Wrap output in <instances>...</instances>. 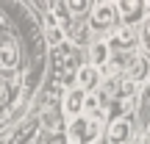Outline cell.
<instances>
[{
  "mask_svg": "<svg viewBox=\"0 0 150 144\" xmlns=\"http://www.w3.org/2000/svg\"><path fill=\"white\" fill-rule=\"evenodd\" d=\"M11 97H14V86L11 83H0V114L11 105Z\"/></svg>",
  "mask_w": 150,
  "mask_h": 144,
  "instance_id": "obj_11",
  "label": "cell"
},
{
  "mask_svg": "<svg viewBox=\"0 0 150 144\" xmlns=\"http://www.w3.org/2000/svg\"><path fill=\"white\" fill-rule=\"evenodd\" d=\"M100 130H103L100 114H81L78 119H72L67 139H70V144H92L100 136Z\"/></svg>",
  "mask_w": 150,
  "mask_h": 144,
  "instance_id": "obj_1",
  "label": "cell"
},
{
  "mask_svg": "<svg viewBox=\"0 0 150 144\" xmlns=\"http://www.w3.org/2000/svg\"><path fill=\"white\" fill-rule=\"evenodd\" d=\"M147 72H150V64H147L145 55H136V58H131V64H128V80L142 83V80L147 78Z\"/></svg>",
  "mask_w": 150,
  "mask_h": 144,
  "instance_id": "obj_9",
  "label": "cell"
},
{
  "mask_svg": "<svg viewBox=\"0 0 150 144\" xmlns=\"http://www.w3.org/2000/svg\"><path fill=\"white\" fill-rule=\"evenodd\" d=\"M78 83H81V89H83V91L97 89V83H100V70L92 67V64L81 67V70H78Z\"/></svg>",
  "mask_w": 150,
  "mask_h": 144,
  "instance_id": "obj_8",
  "label": "cell"
},
{
  "mask_svg": "<svg viewBox=\"0 0 150 144\" xmlns=\"http://www.w3.org/2000/svg\"><path fill=\"white\" fill-rule=\"evenodd\" d=\"M117 11H120V17H122V22H134V20H139V17L145 14V6H142L139 0H120Z\"/></svg>",
  "mask_w": 150,
  "mask_h": 144,
  "instance_id": "obj_6",
  "label": "cell"
},
{
  "mask_svg": "<svg viewBox=\"0 0 150 144\" xmlns=\"http://www.w3.org/2000/svg\"><path fill=\"white\" fill-rule=\"evenodd\" d=\"M108 42H97V44H92V67H97L100 70L103 64L108 61Z\"/></svg>",
  "mask_w": 150,
  "mask_h": 144,
  "instance_id": "obj_10",
  "label": "cell"
},
{
  "mask_svg": "<svg viewBox=\"0 0 150 144\" xmlns=\"http://www.w3.org/2000/svg\"><path fill=\"white\" fill-rule=\"evenodd\" d=\"M136 44V31L134 28H117L114 36L108 39V47L111 50H131Z\"/></svg>",
  "mask_w": 150,
  "mask_h": 144,
  "instance_id": "obj_5",
  "label": "cell"
},
{
  "mask_svg": "<svg viewBox=\"0 0 150 144\" xmlns=\"http://www.w3.org/2000/svg\"><path fill=\"white\" fill-rule=\"evenodd\" d=\"M20 67V50L11 39H0V72H14Z\"/></svg>",
  "mask_w": 150,
  "mask_h": 144,
  "instance_id": "obj_3",
  "label": "cell"
},
{
  "mask_svg": "<svg viewBox=\"0 0 150 144\" xmlns=\"http://www.w3.org/2000/svg\"><path fill=\"white\" fill-rule=\"evenodd\" d=\"M120 22H122V17H120V11H117V3L103 0V3L92 6V28L106 31V28H117Z\"/></svg>",
  "mask_w": 150,
  "mask_h": 144,
  "instance_id": "obj_2",
  "label": "cell"
},
{
  "mask_svg": "<svg viewBox=\"0 0 150 144\" xmlns=\"http://www.w3.org/2000/svg\"><path fill=\"white\" fill-rule=\"evenodd\" d=\"M97 108V97L95 94H86V103H83V111H95Z\"/></svg>",
  "mask_w": 150,
  "mask_h": 144,
  "instance_id": "obj_15",
  "label": "cell"
},
{
  "mask_svg": "<svg viewBox=\"0 0 150 144\" xmlns=\"http://www.w3.org/2000/svg\"><path fill=\"white\" fill-rule=\"evenodd\" d=\"M83 103H86V91L83 89H70L67 97H64V114L78 119L83 114Z\"/></svg>",
  "mask_w": 150,
  "mask_h": 144,
  "instance_id": "obj_4",
  "label": "cell"
},
{
  "mask_svg": "<svg viewBox=\"0 0 150 144\" xmlns=\"http://www.w3.org/2000/svg\"><path fill=\"white\" fill-rule=\"evenodd\" d=\"M64 8H67V11H70V14H83V11H89V8H92V6H89V3H86V0H70V3H67V6H64Z\"/></svg>",
  "mask_w": 150,
  "mask_h": 144,
  "instance_id": "obj_12",
  "label": "cell"
},
{
  "mask_svg": "<svg viewBox=\"0 0 150 144\" xmlns=\"http://www.w3.org/2000/svg\"><path fill=\"white\" fill-rule=\"evenodd\" d=\"M142 42H145L147 50H150V17L145 20V25H142Z\"/></svg>",
  "mask_w": 150,
  "mask_h": 144,
  "instance_id": "obj_13",
  "label": "cell"
},
{
  "mask_svg": "<svg viewBox=\"0 0 150 144\" xmlns=\"http://www.w3.org/2000/svg\"><path fill=\"white\" fill-rule=\"evenodd\" d=\"M131 139V122L128 119H117L108 125V141L111 144H125Z\"/></svg>",
  "mask_w": 150,
  "mask_h": 144,
  "instance_id": "obj_7",
  "label": "cell"
},
{
  "mask_svg": "<svg viewBox=\"0 0 150 144\" xmlns=\"http://www.w3.org/2000/svg\"><path fill=\"white\" fill-rule=\"evenodd\" d=\"M134 80H125V83L122 86H120V94H122V97H131V94H134Z\"/></svg>",
  "mask_w": 150,
  "mask_h": 144,
  "instance_id": "obj_14",
  "label": "cell"
}]
</instances>
